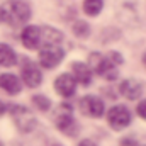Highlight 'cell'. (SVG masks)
I'll return each instance as SVG.
<instances>
[{"instance_id": "3", "label": "cell", "mask_w": 146, "mask_h": 146, "mask_svg": "<svg viewBox=\"0 0 146 146\" xmlns=\"http://www.w3.org/2000/svg\"><path fill=\"white\" fill-rule=\"evenodd\" d=\"M63 58H65V51L60 48V44H46L39 51V63L42 68H48V70L60 65Z\"/></svg>"}, {"instance_id": "6", "label": "cell", "mask_w": 146, "mask_h": 146, "mask_svg": "<svg viewBox=\"0 0 146 146\" xmlns=\"http://www.w3.org/2000/svg\"><path fill=\"white\" fill-rule=\"evenodd\" d=\"M54 124H56L61 131H65L66 134H72V127L75 126L72 106L63 104V106H60V107L56 109V112H54Z\"/></svg>"}, {"instance_id": "23", "label": "cell", "mask_w": 146, "mask_h": 146, "mask_svg": "<svg viewBox=\"0 0 146 146\" xmlns=\"http://www.w3.org/2000/svg\"><path fill=\"white\" fill-rule=\"evenodd\" d=\"M143 63L146 65V53H145V56H143Z\"/></svg>"}, {"instance_id": "4", "label": "cell", "mask_w": 146, "mask_h": 146, "mask_svg": "<svg viewBox=\"0 0 146 146\" xmlns=\"http://www.w3.org/2000/svg\"><path fill=\"white\" fill-rule=\"evenodd\" d=\"M133 117H131V110L127 109L126 106H114L112 109L107 112V122L112 129L121 131L126 129L131 124Z\"/></svg>"}, {"instance_id": "22", "label": "cell", "mask_w": 146, "mask_h": 146, "mask_svg": "<svg viewBox=\"0 0 146 146\" xmlns=\"http://www.w3.org/2000/svg\"><path fill=\"white\" fill-rule=\"evenodd\" d=\"M5 110H7V107H5V104L0 100V115H3L5 114Z\"/></svg>"}, {"instance_id": "9", "label": "cell", "mask_w": 146, "mask_h": 146, "mask_svg": "<svg viewBox=\"0 0 146 146\" xmlns=\"http://www.w3.org/2000/svg\"><path fill=\"white\" fill-rule=\"evenodd\" d=\"M22 80H24V83H26L29 88H36V87L41 85L42 75H41V70L37 68L36 63L26 61V63L22 65Z\"/></svg>"}, {"instance_id": "16", "label": "cell", "mask_w": 146, "mask_h": 146, "mask_svg": "<svg viewBox=\"0 0 146 146\" xmlns=\"http://www.w3.org/2000/svg\"><path fill=\"white\" fill-rule=\"evenodd\" d=\"M104 2L102 0H83V12L90 17H95L102 12Z\"/></svg>"}, {"instance_id": "13", "label": "cell", "mask_w": 146, "mask_h": 146, "mask_svg": "<svg viewBox=\"0 0 146 146\" xmlns=\"http://www.w3.org/2000/svg\"><path fill=\"white\" fill-rule=\"evenodd\" d=\"M0 88L5 90L9 95H17L22 90L21 80L14 73H2L0 75Z\"/></svg>"}, {"instance_id": "15", "label": "cell", "mask_w": 146, "mask_h": 146, "mask_svg": "<svg viewBox=\"0 0 146 146\" xmlns=\"http://www.w3.org/2000/svg\"><path fill=\"white\" fill-rule=\"evenodd\" d=\"M15 63H17L15 51L10 46L0 42V66H14Z\"/></svg>"}, {"instance_id": "10", "label": "cell", "mask_w": 146, "mask_h": 146, "mask_svg": "<svg viewBox=\"0 0 146 146\" xmlns=\"http://www.w3.org/2000/svg\"><path fill=\"white\" fill-rule=\"evenodd\" d=\"M21 41L27 49H36L41 44V27L37 26H27L22 34H21Z\"/></svg>"}, {"instance_id": "7", "label": "cell", "mask_w": 146, "mask_h": 146, "mask_svg": "<svg viewBox=\"0 0 146 146\" xmlns=\"http://www.w3.org/2000/svg\"><path fill=\"white\" fill-rule=\"evenodd\" d=\"M80 110H82V114H85L88 117H102V114L106 110V106L99 97L85 95L80 100Z\"/></svg>"}, {"instance_id": "18", "label": "cell", "mask_w": 146, "mask_h": 146, "mask_svg": "<svg viewBox=\"0 0 146 146\" xmlns=\"http://www.w3.org/2000/svg\"><path fill=\"white\" fill-rule=\"evenodd\" d=\"M88 26L85 24V22H82V21H78L75 26H73V33L76 34V36H80V37H85V36H88Z\"/></svg>"}, {"instance_id": "1", "label": "cell", "mask_w": 146, "mask_h": 146, "mask_svg": "<svg viewBox=\"0 0 146 146\" xmlns=\"http://www.w3.org/2000/svg\"><path fill=\"white\" fill-rule=\"evenodd\" d=\"M31 17V7L24 0H7L0 7V19L9 26L26 24Z\"/></svg>"}, {"instance_id": "11", "label": "cell", "mask_w": 146, "mask_h": 146, "mask_svg": "<svg viewBox=\"0 0 146 146\" xmlns=\"http://www.w3.org/2000/svg\"><path fill=\"white\" fill-rule=\"evenodd\" d=\"M119 90H121V95H124L126 99L136 100V99H139V95L143 94V85H141L138 80H134V78H127V80H124V82L121 83Z\"/></svg>"}, {"instance_id": "14", "label": "cell", "mask_w": 146, "mask_h": 146, "mask_svg": "<svg viewBox=\"0 0 146 146\" xmlns=\"http://www.w3.org/2000/svg\"><path fill=\"white\" fill-rule=\"evenodd\" d=\"M63 39V34L53 27H41V42L42 46L46 44H60Z\"/></svg>"}, {"instance_id": "21", "label": "cell", "mask_w": 146, "mask_h": 146, "mask_svg": "<svg viewBox=\"0 0 146 146\" xmlns=\"http://www.w3.org/2000/svg\"><path fill=\"white\" fill-rule=\"evenodd\" d=\"M78 146H97L94 141H90V139H83V141H80V145Z\"/></svg>"}, {"instance_id": "20", "label": "cell", "mask_w": 146, "mask_h": 146, "mask_svg": "<svg viewBox=\"0 0 146 146\" xmlns=\"http://www.w3.org/2000/svg\"><path fill=\"white\" fill-rule=\"evenodd\" d=\"M136 112H138V115H139L141 119H145V121H146V100H141V102L138 104Z\"/></svg>"}, {"instance_id": "5", "label": "cell", "mask_w": 146, "mask_h": 146, "mask_svg": "<svg viewBox=\"0 0 146 146\" xmlns=\"http://www.w3.org/2000/svg\"><path fill=\"white\" fill-rule=\"evenodd\" d=\"M12 117H14V122L17 124V127L22 131V133H29L34 126H36V119L33 115V112L22 106H14L12 109Z\"/></svg>"}, {"instance_id": "2", "label": "cell", "mask_w": 146, "mask_h": 146, "mask_svg": "<svg viewBox=\"0 0 146 146\" xmlns=\"http://www.w3.org/2000/svg\"><path fill=\"white\" fill-rule=\"evenodd\" d=\"M88 68L90 72L100 75L106 80H115L119 76V72L115 68V65H112L107 56H102L100 53H92L88 58Z\"/></svg>"}, {"instance_id": "8", "label": "cell", "mask_w": 146, "mask_h": 146, "mask_svg": "<svg viewBox=\"0 0 146 146\" xmlns=\"http://www.w3.org/2000/svg\"><path fill=\"white\" fill-rule=\"evenodd\" d=\"M54 88L56 92L65 97V99H70L75 95V88H76V82L70 73H61L56 80H54Z\"/></svg>"}, {"instance_id": "19", "label": "cell", "mask_w": 146, "mask_h": 146, "mask_svg": "<svg viewBox=\"0 0 146 146\" xmlns=\"http://www.w3.org/2000/svg\"><path fill=\"white\" fill-rule=\"evenodd\" d=\"M107 60H109L112 65H115V66L122 63V56H121L119 53H115V51H110L109 54H107Z\"/></svg>"}, {"instance_id": "12", "label": "cell", "mask_w": 146, "mask_h": 146, "mask_svg": "<svg viewBox=\"0 0 146 146\" xmlns=\"http://www.w3.org/2000/svg\"><path fill=\"white\" fill-rule=\"evenodd\" d=\"M72 76L75 78L76 83L87 87L92 83V72L88 68V65L82 63V61H75L72 65Z\"/></svg>"}, {"instance_id": "17", "label": "cell", "mask_w": 146, "mask_h": 146, "mask_svg": "<svg viewBox=\"0 0 146 146\" xmlns=\"http://www.w3.org/2000/svg\"><path fill=\"white\" fill-rule=\"evenodd\" d=\"M33 104H34L39 110H42V112L51 107V100H49L48 97H44V95H34V97H33Z\"/></svg>"}]
</instances>
